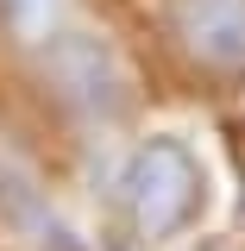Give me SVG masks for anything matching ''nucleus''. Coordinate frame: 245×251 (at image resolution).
<instances>
[{
    "label": "nucleus",
    "mask_w": 245,
    "mask_h": 251,
    "mask_svg": "<svg viewBox=\"0 0 245 251\" xmlns=\"http://www.w3.org/2000/svg\"><path fill=\"white\" fill-rule=\"evenodd\" d=\"M170 38L189 63L233 75L245 69V0H170Z\"/></svg>",
    "instance_id": "nucleus-3"
},
{
    "label": "nucleus",
    "mask_w": 245,
    "mask_h": 251,
    "mask_svg": "<svg viewBox=\"0 0 245 251\" xmlns=\"http://www.w3.org/2000/svg\"><path fill=\"white\" fill-rule=\"evenodd\" d=\"M0 13H6V25L19 31L26 44H51V38H57L63 0H0Z\"/></svg>",
    "instance_id": "nucleus-4"
},
{
    "label": "nucleus",
    "mask_w": 245,
    "mask_h": 251,
    "mask_svg": "<svg viewBox=\"0 0 245 251\" xmlns=\"http://www.w3.org/2000/svg\"><path fill=\"white\" fill-rule=\"evenodd\" d=\"M201 163L189 151L183 138H145L138 151L126 157L120 170V201H126V220H132V232L157 245V239H176L195 207H201Z\"/></svg>",
    "instance_id": "nucleus-1"
},
{
    "label": "nucleus",
    "mask_w": 245,
    "mask_h": 251,
    "mask_svg": "<svg viewBox=\"0 0 245 251\" xmlns=\"http://www.w3.org/2000/svg\"><path fill=\"white\" fill-rule=\"evenodd\" d=\"M44 63H51V82L63 88V100H76L82 113H107L113 120L126 107V69H120L107 38H94V31H57Z\"/></svg>",
    "instance_id": "nucleus-2"
}]
</instances>
